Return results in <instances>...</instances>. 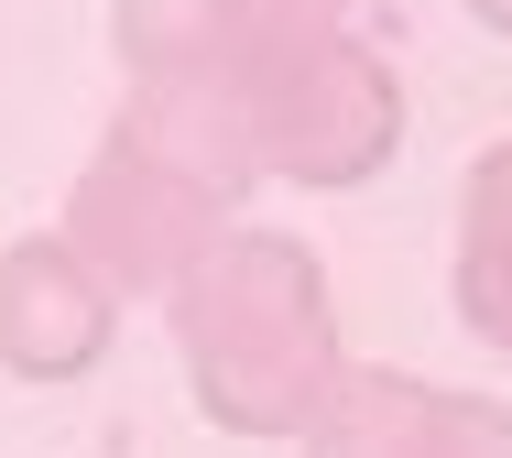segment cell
Masks as SVG:
<instances>
[{"instance_id":"obj_1","label":"cell","mask_w":512,"mask_h":458,"mask_svg":"<svg viewBox=\"0 0 512 458\" xmlns=\"http://www.w3.org/2000/svg\"><path fill=\"white\" fill-rule=\"evenodd\" d=\"M306 284H316L306 251L240 240L186 295V339H197V371H207L218 415H240V426H295L306 415V393L327 382V328H316Z\"/></svg>"}]
</instances>
